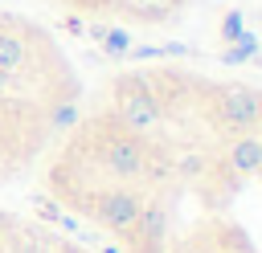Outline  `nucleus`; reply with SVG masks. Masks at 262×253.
Wrapping results in <instances>:
<instances>
[{
    "label": "nucleus",
    "instance_id": "obj_1",
    "mask_svg": "<svg viewBox=\"0 0 262 253\" xmlns=\"http://www.w3.org/2000/svg\"><path fill=\"white\" fill-rule=\"evenodd\" d=\"M94 159L102 163V171H106L111 180L131 184V180H143L147 159H151V147H147L143 135H131V131H123L115 118H106V135L94 139Z\"/></svg>",
    "mask_w": 262,
    "mask_h": 253
},
{
    "label": "nucleus",
    "instance_id": "obj_2",
    "mask_svg": "<svg viewBox=\"0 0 262 253\" xmlns=\"http://www.w3.org/2000/svg\"><path fill=\"white\" fill-rule=\"evenodd\" d=\"M111 106H115L111 118H115L123 131H131V135H143V131H151V127H160V118H164V106L156 102V94H151V86H147V69L115 78V102H111Z\"/></svg>",
    "mask_w": 262,
    "mask_h": 253
},
{
    "label": "nucleus",
    "instance_id": "obj_3",
    "mask_svg": "<svg viewBox=\"0 0 262 253\" xmlns=\"http://www.w3.org/2000/svg\"><path fill=\"white\" fill-rule=\"evenodd\" d=\"M209 114L221 135H250L262 122V94L250 86H221Z\"/></svg>",
    "mask_w": 262,
    "mask_h": 253
},
{
    "label": "nucleus",
    "instance_id": "obj_4",
    "mask_svg": "<svg viewBox=\"0 0 262 253\" xmlns=\"http://www.w3.org/2000/svg\"><path fill=\"white\" fill-rule=\"evenodd\" d=\"M139 212H143V192H139V188H102V192L90 200V216H94L102 229L119 233V237H127V233L135 229Z\"/></svg>",
    "mask_w": 262,
    "mask_h": 253
},
{
    "label": "nucleus",
    "instance_id": "obj_5",
    "mask_svg": "<svg viewBox=\"0 0 262 253\" xmlns=\"http://www.w3.org/2000/svg\"><path fill=\"white\" fill-rule=\"evenodd\" d=\"M168 220H172V208H168V200H164V196L143 200V212H139L135 229L127 233L131 249H135V253H160V249H164V241H168Z\"/></svg>",
    "mask_w": 262,
    "mask_h": 253
},
{
    "label": "nucleus",
    "instance_id": "obj_6",
    "mask_svg": "<svg viewBox=\"0 0 262 253\" xmlns=\"http://www.w3.org/2000/svg\"><path fill=\"white\" fill-rule=\"evenodd\" d=\"M225 171H233V175H254V171H262V135H237L233 143H229V151H225Z\"/></svg>",
    "mask_w": 262,
    "mask_h": 253
},
{
    "label": "nucleus",
    "instance_id": "obj_7",
    "mask_svg": "<svg viewBox=\"0 0 262 253\" xmlns=\"http://www.w3.org/2000/svg\"><path fill=\"white\" fill-rule=\"evenodd\" d=\"M29 65V41L20 29L0 24V69H8L12 78H20V69Z\"/></svg>",
    "mask_w": 262,
    "mask_h": 253
},
{
    "label": "nucleus",
    "instance_id": "obj_8",
    "mask_svg": "<svg viewBox=\"0 0 262 253\" xmlns=\"http://www.w3.org/2000/svg\"><path fill=\"white\" fill-rule=\"evenodd\" d=\"M94 41H98V49H102V53H111V57H127V53H131V37H127L123 29L94 24Z\"/></svg>",
    "mask_w": 262,
    "mask_h": 253
},
{
    "label": "nucleus",
    "instance_id": "obj_9",
    "mask_svg": "<svg viewBox=\"0 0 262 253\" xmlns=\"http://www.w3.org/2000/svg\"><path fill=\"white\" fill-rule=\"evenodd\" d=\"M74 122H78V106H74V102H53V110H49V127L61 131V127H74Z\"/></svg>",
    "mask_w": 262,
    "mask_h": 253
},
{
    "label": "nucleus",
    "instance_id": "obj_10",
    "mask_svg": "<svg viewBox=\"0 0 262 253\" xmlns=\"http://www.w3.org/2000/svg\"><path fill=\"white\" fill-rule=\"evenodd\" d=\"M242 29H246V24H242V12H225V16H221V41H225V45H233V41L242 37Z\"/></svg>",
    "mask_w": 262,
    "mask_h": 253
},
{
    "label": "nucleus",
    "instance_id": "obj_11",
    "mask_svg": "<svg viewBox=\"0 0 262 253\" xmlns=\"http://www.w3.org/2000/svg\"><path fill=\"white\" fill-rule=\"evenodd\" d=\"M12 90H16V78H12L8 69H0V102H4V98H8Z\"/></svg>",
    "mask_w": 262,
    "mask_h": 253
},
{
    "label": "nucleus",
    "instance_id": "obj_12",
    "mask_svg": "<svg viewBox=\"0 0 262 253\" xmlns=\"http://www.w3.org/2000/svg\"><path fill=\"white\" fill-rule=\"evenodd\" d=\"M176 253H209L205 245H184V249H176Z\"/></svg>",
    "mask_w": 262,
    "mask_h": 253
},
{
    "label": "nucleus",
    "instance_id": "obj_13",
    "mask_svg": "<svg viewBox=\"0 0 262 253\" xmlns=\"http://www.w3.org/2000/svg\"><path fill=\"white\" fill-rule=\"evenodd\" d=\"M168 4H184V0H168Z\"/></svg>",
    "mask_w": 262,
    "mask_h": 253
}]
</instances>
